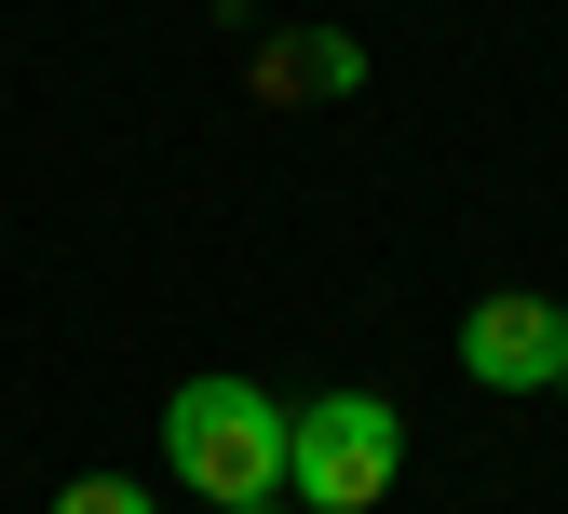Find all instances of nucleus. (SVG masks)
<instances>
[{
	"mask_svg": "<svg viewBox=\"0 0 568 514\" xmlns=\"http://www.w3.org/2000/svg\"><path fill=\"white\" fill-rule=\"evenodd\" d=\"M284 393H257V380H176V406H163V461H176V487L190 501H217V514H244V501H284Z\"/></svg>",
	"mask_w": 568,
	"mask_h": 514,
	"instance_id": "nucleus-1",
	"label": "nucleus"
},
{
	"mask_svg": "<svg viewBox=\"0 0 568 514\" xmlns=\"http://www.w3.org/2000/svg\"><path fill=\"white\" fill-rule=\"evenodd\" d=\"M406 474V420L379 393H312L284 420V501L298 514H379Z\"/></svg>",
	"mask_w": 568,
	"mask_h": 514,
	"instance_id": "nucleus-2",
	"label": "nucleus"
},
{
	"mask_svg": "<svg viewBox=\"0 0 568 514\" xmlns=\"http://www.w3.org/2000/svg\"><path fill=\"white\" fill-rule=\"evenodd\" d=\"M460 380H487V393H555V380H568V312L528 299V284L474 299V312H460Z\"/></svg>",
	"mask_w": 568,
	"mask_h": 514,
	"instance_id": "nucleus-3",
	"label": "nucleus"
},
{
	"mask_svg": "<svg viewBox=\"0 0 568 514\" xmlns=\"http://www.w3.org/2000/svg\"><path fill=\"white\" fill-rule=\"evenodd\" d=\"M352 82H366V54H352L338 28H298V41H271V54H257V95H271V109H284V95L325 109V95H352Z\"/></svg>",
	"mask_w": 568,
	"mask_h": 514,
	"instance_id": "nucleus-4",
	"label": "nucleus"
},
{
	"mask_svg": "<svg viewBox=\"0 0 568 514\" xmlns=\"http://www.w3.org/2000/svg\"><path fill=\"white\" fill-rule=\"evenodd\" d=\"M54 514H150V487L135 474H82V487H54Z\"/></svg>",
	"mask_w": 568,
	"mask_h": 514,
	"instance_id": "nucleus-5",
	"label": "nucleus"
},
{
	"mask_svg": "<svg viewBox=\"0 0 568 514\" xmlns=\"http://www.w3.org/2000/svg\"><path fill=\"white\" fill-rule=\"evenodd\" d=\"M244 514H271V501H244Z\"/></svg>",
	"mask_w": 568,
	"mask_h": 514,
	"instance_id": "nucleus-6",
	"label": "nucleus"
}]
</instances>
